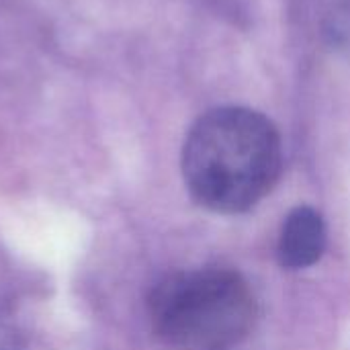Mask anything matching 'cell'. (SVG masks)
<instances>
[{
    "mask_svg": "<svg viewBox=\"0 0 350 350\" xmlns=\"http://www.w3.org/2000/svg\"><path fill=\"white\" fill-rule=\"evenodd\" d=\"M183 178L191 197L224 215L250 211L277 185L283 142L260 111L224 105L203 113L183 146Z\"/></svg>",
    "mask_w": 350,
    "mask_h": 350,
    "instance_id": "obj_1",
    "label": "cell"
},
{
    "mask_svg": "<svg viewBox=\"0 0 350 350\" xmlns=\"http://www.w3.org/2000/svg\"><path fill=\"white\" fill-rule=\"evenodd\" d=\"M156 336L178 350H234L258 316L250 283L234 269L201 267L166 275L150 293Z\"/></svg>",
    "mask_w": 350,
    "mask_h": 350,
    "instance_id": "obj_2",
    "label": "cell"
},
{
    "mask_svg": "<svg viewBox=\"0 0 350 350\" xmlns=\"http://www.w3.org/2000/svg\"><path fill=\"white\" fill-rule=\"evenodd\" d=\"M326 250V224L320 211L310 205L295 207L283 221L277 258L287 271L314 267Z\"/></svg>",
    "mask_w": 350,
    "mask_h": 350,
    "instance_id": "obj_3",
    "label": "cell"
}]
</instances>
